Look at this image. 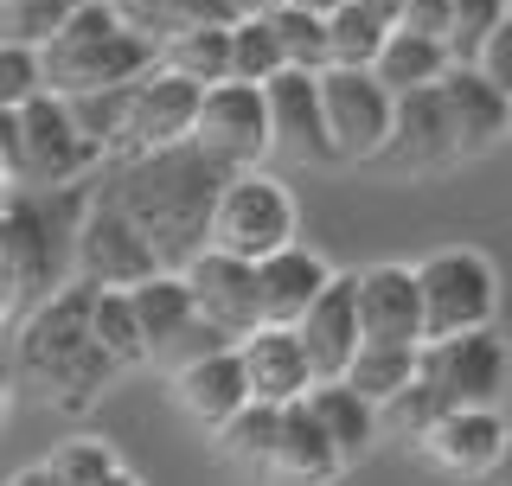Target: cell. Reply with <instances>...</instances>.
<instances>
[{
	"instance_id": "30bf717a",
	"label": "cell",
	"mask_w": 512,
	"mask_h": 486,
	"mask_svg": "<svg viewBox=\"0 0 512 486\" xmlns=\"http://www.w3.org/2000/svg\"><path fill=\"white\" fill-rule=\"evenodd\" d=\"M192 141H199L205 154H218L224 167H256L263 154H276L263 84H244V77L212 84L205 103H199V128H192Z\"/></svg>"
},
{
	"instance_id": "4dcf8cb0",
	"label": "cell",
	"mask_w": 512,
	"mask_h": 486,
	"mask_svg": "<svg viewBox=\"0 0 512 486\" xmlns=\"http://www.w3.org/2000/svg\"><path fill=\"white\" fill-rule=\"evenodd\" d=\"M384 39H391V20H378L365 0H346V7L327 13V52H333V64H378Z\"/></svg>"
},
{
	"instance_id": "d590c367",
	"label": "cell",
	"mask_w": 512,
	"mask_h": 486,
	"mask_svg": "<svg viewBox=\"0 0 512 486\" xmlns=\"http://www.w3.org/2000/svg\"><path fill=\"white\" fill-rule=\"evenodd\" d=\"M45 467H52L58 486H103L122 461H116V448L96 442V435H71V442L52 448V461H45Z\"/></svg>"
},
{
	"instance_id": "603a6c76",
	"label": "cell",
	"mask_w": 512,
	"mask_h": 486,
	"mask_svg": "<svg viewBox=\"0 0 512 486\" xmlns=\"http://www.w3.org/2000/svg\"><path fill=\"white\" fill-rule=\"evenodd\" d=\"M308 410L320 416V429L333 435V448L346 455V467H359L365 455H372V442H378V429H384V410L365 391H352L346 378H320L314 391H308Z\"/></svg>"
},
{
	"instance_id": "60d3db41",
	"label": "cell",
	"mask_w": 512,
	"mask_h": 486,
	"mask_svg": "<svg viewBox=\"0 0 512 486\" xmlns=\"http://www.w3.org/2000/svg\"><path fill=\"white\" fill-rule=\"evenodd\" d=\"M397 26H410V32H429V39H448L455 32V0H410L404 7V20Z\"/></svg>"
},
{
	"instance_id": "9a60e30c",
	"label": "cell",
	"mask_w": 512,
	"mask_h": 486,
	"mask_svg": "<svg viewBox=\"0 0 512 486\" xmlns=\"http://www.w3.org/2000/svg\"><path fill=\"white\" fill-rule=\"evenodd\" d=\"M173 403H180L199 429L231 423V416L250 403V371H244L237 339L231 346H212V352H192V359L173 365Z\"/></svg>"
},
{
	"instance_id": "4316f807",
	"label": "cell",
	"mask_w": 512,
	"mask_h": 486,
	"mask_svg": "<svg viewBox=\"0 0 512 486\" xmlns=\"http://www.w3.org/2000/svg\"><path fill=\"white\" fill-rule=\"evenodd\" d=\"M416 371H423V346H391V339H365L359 352H352L346 365V384L352 391H365L384 410L404 384H416Z\"/></svg>"
},
{
	"instance_id": "ffe728a7",
	"label": "cell",
	"mask_w": 512,
	"mask_h": 486,
	"mask_svg": "<svg viewBox=\"0 0 512 486\" xmlns=\"http://www.w3.org/2000/svg\"><path fill=\"white\" fill-rule=\"evenodd\" d=\"M237 352H244V371H250V397H263V403H301V397L314 391V365H308V346H301L295 327L263 320L256 333L237 339Z\"/></svg>"
},
{
	"instance_id": "c3c4849f",
	"label": "cell",
	"mask_w": 512,
	"mask_h": 486,
	"mask_svg": "<svg viewBox=\"0 0 512 486\" xmlns=\"http://www.w3.org/2000/svg\"><path fill=\"white\" fill-rule=\"evenodd\" d=\"M7 192H13V167H7V160H0V199H7Z\"/></svg>"
},
{
	"instance_id": "7dc6e473",
	"label": "cell",
	"mask_w": 512,
	"mask_h": 486,
	"mask_svg": "<svg viewBox=\"0 0 512 486\" xmlns=\"http://www.w3.org/2000/svg\"><path fill=\"white\" fill-rule=\"evenodd\" d=\"M301 7H314V13H333V7H346V0H301Z\"/></svg>"
},
{
	"instance_id": "4fadbf2b",
	"label": "cell",
	"mask_w": 512,
	"mask_h": 486,
	"mask_svg": "<svg viewBox=\"0 0 512 486\" xmlns=\"http://www.w3.org/2000/svg\"><path fill=\"white\" fill-rule=\"evenodd\" d=\"M455 160H468V154H461V141H455L442 84L404 90L397 96V122H391V141H384L378 167H391V173H436V167H455Z\"/></svg>"
},
{
	"instance_id": "f907efd6",
	"label": "cell",
	"mask_w": 512,
	"mask_h": 486,
	"mask_svg": "<svg viewBox=\"0 0 512 486\" xmlns=\"http://www.w3.org/2000/svg\"><path fill=\"white\" fill-rule=\"evenodd\" d=\"M71 7H77V0H71Z\"/></svg>"
},
{
	"instance_id": "cb8c5ba5",
	"label": "cell",
	"mask_w": 512,
	"mask_h": 486,
	"mask_svg": "<svg viewBox=\"0 0 512 486\" xmlns=\"http://www.w3.org/2000/svg\"><path fill=\"white\" fill-rule=\"evenodd\" d=\"M128 301H135V314H141V333H148L154 359H167V352L199 327V301H192V288H186L180 269H154L148 282L128 288Z\"/></svg>"
},
{
	"instance_id": "e0dca14e",
	"label": "cell",
	"mask_w": 512,
	"mask_h": 486,
	"mask_svg": "<svg viewBox=\"0 0 512 486\" xmlns=\"http://www.w3.org/2000/svg\"><path fill=\"white\" fill-rule=\"evenodd\" d=\"M301 346H308V365H314V384L320 378H346L352 352L365 346V327H359V275H333L320 288V301L295 320Z\"/></svg>"
},
{
	"instance_id": "5b68a950",
	"label": "cell",
	"mask_w": 512,
	"mask_h": 486,
	"mask_svg": "<svg viewBox=\"0 0 512 486\" xmlns=\"http://www.w3.org/2000/svg\"><path fill=\"white\" fill-rule=\"evenodd\" d=\"M295 199H288V186L276 173H256V167H237L231 180H224L218 205H212V243L231 256H250V263H263L269 250H282V243H295Z\"/></svg>"
},
{
	"instance_id": "681fc988",
	"label": "cell",
	"mask_w": 512,
	"mask_h": 486,
	"mask_svg": "<svg viewBox=\"0 0 512 486\" xmlns=\"http://www.w3.org/2000/svg\"><path fill=\"white\" fill-rule=\"evenodd\" d=\"M0 423H7V391H0Z\"/></svg>"
},
{
	"instance_id": "5bb4252c",
	"label": "cell",
	"mask_w": 512,
	"mask_h": 486,
	"mask_svg": "<svg viewBox=\"0 0 512 486\" xmlns=\"http://www.w3.org/2000/svg\"><path fill=\"white\" fill-rule=\"evenodd\" d=\"M269 96V135H276V154L288 160H340L327 135V103H320V71H301V64H282L263 84Z\"/></svg>"
},
{
	"instance_id": "8992f818",
	"label": "cell",
	"mask_w": 512,
	"mask_h": 486,
	"mask_svg": "<svg viewBox=\"0 0 512 486\" xmlns=\"http://www.w3.org/2000/svg\"><path fill=\"white\" fill-rule=\"evenodd\" d=\"M423 282V339H448V333H474L493 327L500 307V275L480 250H436L416 263Z\"/></svg>"
},
{
	"instance_id": "b9f144b4",
	"label": "cell",
	"mask_w": 512,
	"mask_h": 486,
	"mask_svg": "<svg viewBox=\"0 0 512 486\" xmlns=\"http://www.w3.org/2000/svg\"><path fill=\"white\" fill-rule=\"evenodd\" d=\"M20 307H26V288H20V282H13V275H7V269H0V333H7V327H13V320H20Z\"/></svg>"
},
{
	"instance_id": "ab89813d",
	"label": "cell",
	"mask_w": 512,
	"mask_h": 486,
	"mask_svg": "<svg viewBox=\"0 0 512 486\" xmlns=\"http://www.w3.org/2000/svg\"><path fill=\"white\" fill-rule=\"evenodd\" d=\"M474 64H480V71H487L493 84H500V90L512 96V13H506V20L487 32V45L474 52Z\"/></svg>"
},
{
	"instance_id": "1f68e13d",
	"label": "cell",
	"mask_w": 512,
	"mask_h": 486,
	"mask_svg": "<svg viewBox=\"0 0 512 486\" xmlns=\"http://www.w3.org/2000/svg\"><path fill=\"white\" fill-rule=\"evenodd\" d=\"M282 64L288 58H282V39H276V26H269V13H237L231 20V77L269 84Z\"/></svg>"
},
{
	"instance_id": "83f0119b",
	"label": "cell",
	"mask_w": 512,
	"mask_h": 486,
	"mask_svg": "<svg viewBox=\"0 0 512 486\" xmlns=\"http://www.w3.org/2000/svg\"><path fill=\"white\" fill-rule=\"evenodd\" d=\"M160 64L167 71L192 77V84H224L231 77V26H192V32H173L160 39Z\"/></svg>"
},
{
	"instance_id": "7bdbcfd3",
	"label": "cell",
	"mask_w": 512,
	"mask_h": 486,
	"mask_svg": "<svg viewBox=\"0 0 512 486\" xmlns=\"http://www.w3.org/2000/svg\"><path fill=\"white\" fill-rule=\"evenodd\" d=\"M7 486H58V480H52V467L39 461V467H20V474H13Z\"/></svg>"
},
{
	"instance_id": "f6af8a7d",
	"label": "cell",
	"mask_w": 512,
	"mask_h": 486,
	"mask_svg": "<svg viewBox=\"0 0 512 486\" xmlns=\"http://www.w3.org/2000/svg\"><path fill=\"white\" fill-rule=\"evenodd\" d=\"M231 7H237V13H276L282 0H231Z\"/></svg>"
},
{
	"instance_id": "7a4b0ae2",
	"label": "cell",
	"mask_w": 512,
	"mask_h": 486,
	"mask_svg": "<svg viewBox=\"0 0 512 486\" xmlns=\"http://www.w3.org/2000/svg\"><path fill=\"white\" fill-rule=\"evenodd\" d=\"M90 307H96V282L84 275H71L64 288H52L45 301H32L20 339H13V371H20V384H32L45 403H58V410H90L96 397L109 391V378H116V359L103 352V339L90 327Z\"/></svg>"
},
{
	"instance_id": "836d02e7",
	"label": "cell",
	"mask_w": 512,
	"mask_h": 486,
	"mask_svg": "<svg viewBox=\"0 0 512 486\" xmlns=\"http://www.w3.org/2000/svg\"><path fill=\"white\" fill-rule=\"evenodd\" d=\"M448 410H455V403H448V391H442L436 378H423V371H416V384H404V391L384 403V423H391L397 435H410V442H423V435L436 429Z\"/></svg>"
},
{
	"instance_id": "e575fe53",
	"label": "cell",
	"mask_w": 512,
	"mask_h": 486,
	"mask_svg": "<svg viewBox=\"0 0 512 486\" xmlns=\"http://www.w3.org/2000/svg\"><path fill=\"white\" fill-rule=\"evenodd\" d=\"M64 20H71V0H0V45L45 52Z\"/></svg>"
},
{
	"instance_id": "2e32d148",
	"label": "cell",
	"mask_w": 512,
	"mask_h": 486,
	"mask_svg": "<svg viewBox=\"0 0 512 486\" xmlns=\"http://www.w3.org/2000/svg\"><path fill=\"white\" fill-rule=\"evenodd\" d=\"M416 448H423V461L442 467V474L480 480V474H493L500 455H506V423H500L493 403H455V410H448Z\"/></svg>"
},
{
	"instance_id": "d6a6232c",
	"label": "cell",
	"mask_w": 512,
	"mask_h": 486,
	"mask_svg": "<svg viewBox=\"0 0 512 486\" xmlns=\"http://www.w3.org/2000/svg\"><path fill=\"white\" fill-rule=\"evenodd\" d=\"M269 26H276L288 64H301V71H327V64H333V52H327V13L301 7V0H282V7L269 13Z\"/></svg>"
},
{
	"instance_id": "8fae6325",
	"label": "cell",
	"mask_w": 512,
	"mask_h": 486,
	"mask_svg": "<svg viewBox=\"0 0 512 486\" xmlns=\"http://www.w3.org/2000/svg\"><path fill=\"white\" fill-rule=\"evenodd\" d=\"M180 275H186L192 301H199V320H212L218 333L244 339V333L263 327V288H256L250 256H231V250H218V243H205Z\"/></svg>"
},
{
	"instance_id": "277c9868",
	"label": "cell",
	"mask_w": 512,
	"mask_h": 486,
	"mask_svg": "<svg viewBox=\"0 0 512 486\" xmlns=\"http://www.w3.org/2000/svg\"><path fill=\"white\" fill-rule=\"evenodd\" d=\"M109 167V148L84 135L58 90H39L20 103V173L13 186H84Z\"/></svg>"
},
{
	"instance_id": "44dd1931",
	"label": "cell",
	"mask_w": 512,
	"mask_h": 486,
	"mask_svg": "<svg viewBox=\"0 0 512 486\" xmlns=\"http://www.w3.org/2000/svg\"><path fill=\"white\" fill-rule=\"evenodd\" d=\"M346 474V455L333 448V435L320 429V416L308 410V397L282 410V442H276V461H269V486H333Z\"/></svg>"
},
{
	"instance_id": "52a82bcc",
	"label": "cell",
	"mask_w": 512,
	"mask_h": 486,
	"mask_svg": "<svg viewBox=\"0 0 512 486\" xmlns=\"http://www.w3.org/2000/svg\"><path fill=\"white\" fill-rule=\"evenodd\" d=\"M320 103H327V135L340 160H378L397 122V90L378 84L372 64H327L320 71Z\"/></svg>"
},
{
	"instance_id": "74e56055",
	"label": "cell",
	"mask_w": 512,
	"mask_h": 486,
	"mask_svg": "<svg viewBox=\"0 0 512 486\" xmlns=\"http://www.w3.org/2000/svg\"><path fill=\"white\" fill-rule=\"evenodd\" d=\"M512 13V0H455V32H448V52L455 64H474V52L487 45V32Z\"/></svg>"
},
{
	"instance_id": "9c48e42d",
	"label": "cell",
	"mask_w": 512,
	"mask_h": 486,
	"mask_svg": "<svg viewBox=\"0 0 512 486\" xmlns=\"http://www.w3.org/2000/svg\"><path fill=\"white\" fill-rule=\"evenodd\" d=\"M160 263V250L148 237H141V224L122 212L116 199H103V192H90V212L77 224V275L96 288H135L148 282Z\"/></svg>"
},
{
	"instance_id": "d4e9b609",
	"label": "cell",
	"mask_w": 512,
	"mask_h": 486,
	"mask_svg": "<svg viewBox=\"0 0 512 486\" xmlns=\"http://www.w3.org/2000/svg\"><path fill=\"white\" fill-rule=\"evenodd\" d=\"M282 410H288V403H263V397H250L244 410L231 416V423H218V429H212L218 461H224V467H237V474H256V480H263V474H269V461H276V442H282Z\"/></svg>"
},
{
	"instance_id": "3957f363",
	"label": "cell",
	"mask_w": 512,
	"mask_h": 486,
	"mask_svg": "<svg viewBox=\"0 0 512 486\" xmlns=\"http://www.w3.org/2000/svg\"><path fill=\"white\" fill-rule=\"evenodd\" d=\"M39 58H45V90L77 96V90H109L148 77L160 64V39L128 26L116 0H77L71 20L52 32V45Z\"/></svg>"
},
{
	"instance_id": "bcb514c9",
	"label": "cell",
	"mask_w": 512,
	"mask_h": 486,
	"mask_svg": "<svg viewBox=\"0 0 512 486\" xmlns=\"http://www.w3.org/2000/svg\"><path fill=\"white\" fill-rule=\"evenodd\" d=\"M103 486H141V480H135V474H128V467H116V474H109Z\"/></svg>"
},
{
	"instance_id": "ee69618b",
	"label": "cell",
	"mask_w": 512,
	"mask_h": 486,
	"mask_svg": "<svg viewBox=\"0 0 512 486\" xmlns=\"http://www.w3.org/2000/svg\"><path fill=\"white\" fill-rule=\"evenodd\" d=\"M365 7H372L378 20H391V26H397V20H404V7H410V0H365Z\"/></svg>"
},
{
	"instance_id": "d6986e66",
	"label": "cell",
	"mask_w": 512,
	"mask_h": 486,
	"mask_svg": "<svg viewBox=\"0 0 512 486\" xmlns=\"http://www.w3.org/2000/svg\"><path fill=\"white\" fill-rule=\"evenodd\" d=\"M442 103H448V122H455L461 154H487V148L506 141L512 96L493 84L480 64H448V71H442Z\"/></svg>"
},
{
	"instance_id": "7402d4cb",
	"label": "cell",
	"mask_w": 512,
	"mask_h": 486,
	"mask_svg": "<svg viewBox=\"0 0 512 486\" xmlns=\"http://www.w3.org/2000/svg\"><path fill=\"white\" fill-rule=\"evenodd\" d=\"M327 282H333V269L320 263L314 250H301V243H282V250H269L263 263H256L263 320H276V327H295V320L320 301V288H327Z\"/></svg>"
},
{
	"instance_id": "ac0fdd59",
	"label": "cell",
	"mask_w": 512,
	"mask_h": 486,
	"mask_svg": "<svg viewBox=\"0 0 512 486\" xmlns=\"http://www.w3.org/2000/svg\"><path fill=\"white\" fill-rule=\"evenodd\" d=\"M359 327H365V339L423 346V282H416V269H404V263L359 269Z\"/></svg>"
},
{
	"instance_id": "f1b7e54d",
	"label": "cell",
	"mask_w": 512,
	"mask_h": 486,
	"mask_svg": "<svg viewBox=\"0 0 512 486\" xmlns=\"http://www.w3.org/2000/svg\"><path fill=\"white\" fill-rule=\"evenodd\" d=\"M116 13L128 26H141L148 39H173L192 26H231L237 7L231 0H116Z\"/></svg>"
},
{
	"instance_id": "f35d334b",
	"label": "cell",
	"mask_w": 512,
	"mask_h": 486,
	"mask_svg": "<svg viewBox=\"0 0 512 486\" xmlns=\"http://www.w3.org/2000/svg\"><path fill=\"white\" fill-rule=\"evenodd\" d=\"M45 90V58L32 45H0V109H20Z\"/></svg>"
},
{
	"instance_id": "484cf974",
	"label": "cell",
	"mask_w": 512,
	"mask_h": 486,
	"mask_svg": "<svg viewBox=\"0 0 512 486\" xmlns=\"http://www.w3.org/2000/svg\"><path fill=\"white\" fill-rule=\"evenodd\" d=\"M455 64V52H448V39H429V32H410V26H391V39H384L378 52V84L384 90H423V84H442V71Z\"/></svg>"
},
{
	"instance_id": "ba28073f",
	"label": "cell",
	"mask_w": 512,
	"mask_h": 486,
	"mask_svg": "<svg viewBox=\"0 0 512 486\" xmlns=\"http://www.w3.org/2000/svg\"><path fill=\"white\" fill-rule=\"evenodd\" d=\"M199 103H205V84H192V77L154 64V71L135 77V90H128V122H122V141H116V154H109V160L192 141V128H199Z\"/></svg>"
},
{
	"instance_id": "8d00e7d4",
	"label": "cell",
	"mask_w": 512,
	"mask_h": 486,
	"mask_svg": "<svg viewBox=\"0 0 512 486\" xmlns=\"http://www.w3.org/2000/svg\"><path fill=\"white\" fill-rule=\"evenodd\" d=\"M128 90L135 84H109V90H77V96H64L71 103V116L84 135H96L109 154H116V141H122V122H128Z\"/></svg>"
},
{
	"instance_id": "6da1fadb",
	"label": "cell",
	"mask_w": 512,
	"mask_h": 486,
	"mask_svg": "<svg viewBox=\"0 0 512 486\" xmlns=\"http://www.w3.org/2000/svg\"><path fill=\"white\" fill-rule=\"evenodd\" d=\"M231 173L237 167H224L199 141H180V148L109 160V167L96 173V192L116 199L122 212L141 224V237L160 250L167 269H186L192 256L212 243V205H218V192H224Z\"/></svg>"
},
{
	"instance_id": "7c38bea8",
	"label": "cell",
	"mask_w": 512,
	"mask_h": 486,
	"mask_svg": "<svg viewBox=\"0 0 512 486\" xmlns=\"http://www.w3.org/2000/svg\"><path fill=\"white\" fill-rule=\"evenodd\" d=\"M506 371H512V359H506V339L493 327L423 339V378H436L448 391V403H500Z\"/></svg>"
},
{
	"instance_id": "f546056e",
	"label": "cell",
	"mask_w": 512,
	"mask_h": 486,
	"mask_svg": "<svg viewBox=\"0 0 512 486\" xmlns=\"http://www.w3.org/2000/svg\"><path fill=\"white\" fill-rule=\"evenodd\" d=\"M90 327H96L103 352H109L122 371H135V365L154 359V352H148V333H141V314H135V301H128V288H96Z\"/></svg>"
}]
</instances>
